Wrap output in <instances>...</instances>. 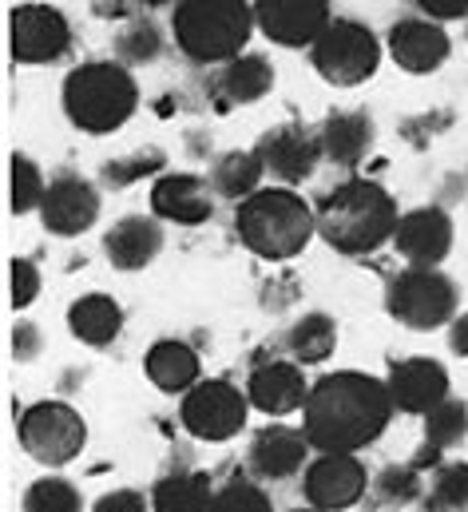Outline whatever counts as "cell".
I'll return each mask as SVG.
<instances>
[{
  "mask_svg": "<svg viewBox=\"0 0 468 512\" xmlns=\"http://www.w3.org/2000/svg\"><path fill=\"white\" fill-rule=\"evenodd\" d=\"M72 48V24L52 4L12 8V60L16 64H56Z\"/></svg>",
  "mask_w": 468,
  "mask_h": 512,
  "instance_id": "8fae6325",
  "label": "cell"
},
{
  "mask_svg": "<svg viewBox=\"0 0 468 512\" xmlns=\"http://www.w3.org/2000/svg\"><path fill=\"white\" fill-rule=\"evenodd\" d=\"M314 72L334 88L365 84L381 64V40L361 20H330V28L310 48Z\"/></svg>",
  "mask_w": 468,
  "mask_h": 512,
  "instance_id": "ba28073f",
  "label": "cell"
},
{
  "mask_svg": "<svg viewBox=\"0 0 468 512\" xmlns=\"http://www.w3.org/2000/svg\"><path fill=\"white\" fill-rule=\"evenodd\" d=\"M417 8L429 20H461V16H468V0H417Z\"/></svg>",
  "mask_w": 468,
  "mask_h": 512,
  "instance_id": "ab89813d",
  "label": "cell"
},
{
  "mask_svg": "<svg viewBox=\"0 0 468 512\" xmlns=\"http://www.w3.org/2000/svg\"><path fill=\"white\" fill-rule=\"evenodd\" d=\"M310 437L306 429H294V425H266L250 437V449H246V469L258 477V481H290L294 473H302L310 461Z\"/></svg>",
  "mask_w": 468,
  "mask_h": 512,
  "instance_id": "2e32d148",
  "label": "cell"
},
{
  "mask_svg": "<svg viewBox=\"0 0 468 512\" xmlns=\"http://www.w3.org/2000/svg\"><path fill=\"white\" fill-rule=\"evenodd\" d=\"M369 493L381 509H405L413 501L425 497V481H421V469L409 461V465H385L373 481H369Z\"/></svg>",
  "mask_w": 468,
  "mask_h": 512,
  "instance_id": "f1b7e54d",
  "label": "cell"
},
{
  "mask_svg": "<svg viewBox=\"0 0 468 512\" xmlns=\"http://www.w3.org/2000/svg\"><path fill=\"white\" fill-rule=\"evenodd\" d=\"M294 512H318V509H310V505H306V509H294Z\"/></svg>",
  "mask_w": 468,
  "mask_h": 512,
  "instance_id": "ee69618b",
  "label": "cell"
},
{
  "mask_svg": "<svg viewBox=\"0 0 468 512\" xmlns=\"http://www.w3.org/2000/svg\"><path fill=\"white\" fill-rule=\"evenodd\" d=\"M425 512H465L468 509V465L465 461H453V465H441L433 485L425 489Z\"/></svg>",
  "mask_w": 468,
  "mask_h": 512,
  "instance_id": "1f68e13d",
  "label": "cell"
},
{
  "mask_svg": "<svg viewBox=\"0 0 468 512\" xmlns=\"http://www.w3.org/2000/svg\"><path fill=\"white\" fill-rule=\"evenodd\" d=\"M389 56L397 68L413 72V76H425V72H437L449 52H453V40L449 32L441 28V20H429V16H409V20H397L389 28V40H385Z\"/></svg>",
  "mask_w": 468,
  "mask_h": 512,
  "instance_id": "e0dca14e",
  "label": "cell"
},
{
  "mask_svg": "<svg viewBox=\"0 0 468 512\" xmlns=\"http://www.w3.org/2000/svg\"><path fill=\"white\" fill-rule=\"evenodd\" d=\"M143 8H171V4H179V0H139Z\"/></svg>",
  "mask_w": 468,
  "mask_h": 512,
  "instance_id": "7bdbcfd3",
  "label": "cell"
},
{
  "mask_svg": "<svg viewBox=\"0 0 468 512\" xmlns=\"http://www.w3.org/2000/svg\"><path fill=\"white\" fill-rule=\"evenodd\" d=\"M246 413H250V397L223 378H211V382L203 378L195 389L183 393V405H179L183 429L207 445H223L238 437L246 429Z\"/></svg>",
  "mask_w": 468,
  "mask_h": 512,
  "instance_id": "9c48e42d",
  "label": "cell"
},
{
  "mask_svg": "<svg viewBox=\"0 0 468 512\" xmlns=\"http://www.w3.org/2000/svg\"><path fill=\"white\" fill-rule=\"evenodd\" d=\"M373 120L369 112H330L326 124L318 128V139H322V155L338 167H357L369 147H373Z\"/></svg>",
  "mask_w": 468,
  "mask_h": 512,
  "instance_id": "603a6c76",
  "label": "cell"
},
{
  "mask_svg": "<svg viewBox=\"0 0 468 512\" xmlns=\"http://www.w3.org/2000/svg\"><path fill=\"white\" fill-rule=\"evenodd\" d=\"M171 32L191 64H231L254 32V4L246 0H179Z\"/></svg>",
  "mask_w": 468,
  "mask_h": 512,
  "instance_id": "5b68a950",
  "label": "cell"
},
{
  "mask_svg": "<svg viewBox=\"0 0 468 512\" xmlns=\"http://www.w3.org/2000/svg\"><path fill=\"white\" fill-rule=\"evenodd\" d=\"M234 235L266 262L298 258L318 235V211L294 187H262L234 203Z\"/></svg>",
  "mask_w": 468,
  "mask_h": 512,
  "instance_id": "3957f363",
  "label": "cell"
},
{
  "mask_svg": "<svg viewBox=\"0 0 468 512\" xmlns=\"http://www.w3.org/2000/svg\"><path fill=\"white\" fill-rule=\"evenodd\" d=\"M127 4H131V0H100V4H96V16H104V20H127V16H131Z\"/></svg>",
  "mask_w": 468,
  "mask_h": 512,
  "instance_id": "b9f144b4",
  "label": "cell"
},
{
  "mask_svg": "<svg viewBox=\"0 0 468 512\" xmlns=\"http://www.w3.org/2000/svg\"><path fill=\"white\" fill-rule=\"evenodd\" d=\"M163 167H167V155L159 147H139L131 155H119V159L104 163V183L123 191V187H131V183H139L147 175H159Z\"/></svg>",
  "mask_w": 468,
  "mask_h": 512,
  "instance_id": "e575fe53",
  "label": "cell"
},
{
  "mask_svg": "<svg viewBox=\"0 0 468 512\" xmlns=\"http://www.w3.org/2000/svg\"><path fill=\"white\" fill-rule=\"evenodd\" d=\"M163 219L155 215H127L104 235V255L116 270H143L163 251Z\"/></svg>",
  "mask_w": 468,
  "mask_h": 512,
  "instance_id": "44dd1931",
  "label": "cell"
},
{
  "mask_svg": "<svg viewBox=\"0 0 468 512\" xmlns=\"http://www.w3.org/2000/svg\"><path fill=\"white\" fill-rule=\"evenodd\" d=\"M258 159L266 167V175H274L282 187H294V183H306L318 163L326 159L322 155V139L318 131L302 128V124H282V128H270L258 139Z\"/></svg>",
  "mask_w": 468,
  "mask_h": 512,
  "instance_id": "5bb4252c",
  "label": "cell"
},
{
  "mask_svg": "<svg viewBox=\"0 0 468 512\" xmlns=\"http://www.w3.org/2000/svg\"><path fill=\"white\" fill-rule=\"evenodd\" d=\"M457 282L441 266H409L397 278H389L385 310L405 330H437L457 318Z\"/></svg>",
  "mask_w": 468,
  "mask_h": 512,
  "instance_id": "8992f818",
  "label": "cell"
},
{
  "mask_svg": "<svg viewBox=\"0 0 468 512\" xmlns=\"http://www.w3.org/2000/svg\"><path fill=\"white\" fill-rule=\"evenodd\" d=\"M425 445L445 453V449H457L468 437V405L457 397H445L441 405H433L425 417Z\"/></svg>",
  "mask_w": 468,
  "mask_h": 512,
  "instance_id": "f546056e",
  "label": "cell"
},
{
  "mask_svg": "<svg viewBox=\"0 0 468 512\" xmlns=\"http://www.w3.org/2000/svg\"><path fill=\"white\" fill-rule=\"evenodd\" d=\"M147 505L151 497H143L139 489H112L92 505V512H147Z\"/></svg>",
  "mask_w": 468,
  "mask_h": 512,
  "instance_id": "74e56055",
  "label": "cell"
},
{
  "mask_svg": "<svg viewBox=\"0 0 468 512\" xmlns=\"http://www.w3.org/2000/svg\"><path fill=\"white\" fill-rule=\"evenodd\" d=\"M449 346H453L457 358H468V310L449 322Z\"/></svg>",
  "mask_w": 468,
  "mask_h": 512,
  "instance_id": "60d3db41",
  "label": "cell"
},
{
  "mask_svg": "<svg viewBox=\"0 0 468 512\" xmlns=\"http://www.w3.org/2000/svg\"><path fill=\"white\" fill-rule=\"evenodd\" d=\"M68 330H72L76 342L104 350V346L116 342L119 330H123V306L112 294H100V290L84 294V298H76L68 306Z\"/></svg>",
  "mask_w": 468,
  "mask_h": 512,
  "instance_id": "cb8c5ba5",
  "label": "cell"
},
{
  "mask_svg": "<svg viewBox=\"0 0 468 512\" xmlns=\"http://www.w3.org/2000/svg\"><path fill=\"white\" fill-rule=\"evenodd\" d=\"M16 437H20V449L32 461H40L48 469H60V465H72L84 453L88 421L68 401H36L20 413Z\"/></svg>",
  "mask_w": 468,
  "mask_h": 512,
  "instance_id": "52a82bcc",
  "label": "cell"
},
{
  "mask_svg": "<svg viewBox=\"0 0 468 512\" xmlns=\"http://www.w3.org/2000/svg\"><path fill=\"white\" fill-rule=\"evenodd\" d=\"M246 397H250V405L258 413L286 417V413L306 409L310 385H306V374H302L298 362H262L246 378Z\"/></svg>",
  "mask_w": 468,
  "mask_h": 512,
  "instance_id": "ffe728a7",
  "label": "cell"
},
{
  "mask_svg": "<svg viewBox=\"0 0 468 512\" xmlns=\"http://www.w3.org/2000/svg\"><path fill=\"white\" fill-rule=\"evenodd\" d=\"M159 52H163V32L151 16L131 20L116 36L119 64H151V60H159Z\"/></svg>",
  "mask_w": 468,
  "mask_h": 512,
  "instance_id": "d6a6232c",
  "label": "cell"
},
{
  "mask_svg": "<svg viewBox=\"0 0 468 512\" xmlns=\"http://www.w3.org/2000/svg\"><path fill=\"white\" fill-rule=\"evenodd\" d=\"M330 20V0H254L258 32L282 48H314Z\"/></svg>",
  "mask_w": 468,
  "mask_h": 512,
  "instance_id": "4fadbf2b",
  "label": "cell"
},
{
  "mask_svg": "<svg viewBox=\"0 0 468 512\" xmlns=\"http://www.w3.org/2000/svg\"><path fill=\"white\" fill-rule=\"evenodd\" d=\"M385 385H389L397 413L425 417L433 405H441L449 397V370L433 358H405V362H393Z\"/></svg>",
  "mask_w": 468,
  "mask_h": 512,
  "instance_id": "d6986e66",
  "label": "cell"
},
{
  "mask_svg": "<svg viewBox=\"0 0 468 512\" xmlns=\"http://www.w3.org/2000/svg\"><path fill=\"white\" fill-rule=\"evenodd\" d=\"M274 88V64L258 52H242L234 56L231 64H223V76H219V92L227 104H254L262 96H270Z\"/></svg>",
  "mask_w": 468,
  "mask_h": 512,
  "instance_id": "484cf974",
  "label": "cell"
},
{
  "mask_svg": "<svg viewBox=\"0 0 468 512\" xmlns=\"http://www.w3.org/2000/svg\"><path fill=\"white\" fill-rule=\"evenodd\" d=\"M334 350H338V322H334L330 314H322V310L302 314V318L286 330V354H290V362H298V366H318V362H326Z\"/></svg>",
  "mask_w": 468,
  "mask_h": 512,
  "instance_id": "d4e9b609",
  "label": "cell"
},
{
  "mask_svg": "<svg viewBox=\"0 0 468 512\" xmlns=\"http://www.w3.org/2000/svg\"><path fill=\"white\" fill-rule=\"evenodd\" d=\"M143 374H147V382L155 385L159 393H187V389H195V385L203 382L199 378L203 374V362H199V354L187 342L159 338L147 350V358H143Z\"/></svg>",
  "mask_w": 468,
  "mask_h": 512,
  "instance_id": "7402d4cb",
  "label": "cell"
},
{
  "mask_svg": "<svg viewBox=\"0 0 468 512\" xmlns=\"http://www.w3.org/2000/svg\"><path fill=\"white\" fill-rule=\"evenodd\" d=\"M139 108V84L119 60H92L64 80V116L88 135H112Z\"/></svg>",
  "mask_w": 468,
  "mask_h": 512,
  "instance_id": "277c9868",
  "label": "cell"
},
{
  "mask_svg": "<svg viewBox=\"0 0 468 512\" xmlns=\"http://www.w3.org/2000/svg\"><path fill=\"white\" fill-rule=\"evenodd\" d=\"M369 493V469L357 453H318L302 469V497L318 512H346Z\"/></svg>",
  "mask_w": 468,
  "mask_h": 512,
  "instance_id": "30bf717a",
  "label": "cell"
},
{
  "mask_svg": "<svg viewBox=\"0 0 468 512\" xmlns=\"http://www.w3.org/2000/svg\"><path fill=\"white\" fill-rule=\"evenodd\" d=\"M12 310H28L40 294V266L32 258H12Z\"/></svg>",
  "mask_w": 468,
  "mask_h": 512,
  "instance_id": "8d00e7d4",
  "label": "cell"
},
{
  "mask_svg": "<svg viewBox=\"0 0 468 512\" xmlns=\"http://www.w3.org/2000/svg\"><path fill=\"white\" fill-rule=\"evenodd\" d=\"M393 247L409 266H441L453 251V219L441 207L405 211L393 235Z\"/></svg>",
  "mask_w": 468,
  "mask_h": 512,
  "instance_id": "ac0fdd59",
  "label": "cell"
},
{
  "mask_svg": "<svg viewBox=\"0 0 468 512\" xmlns=\"http://www.w3.org/2000/svg\"><path fill=\"white\" fill-rule=\"evenodd\" d=\"M96 219H100V191L84 175L60 171L48 179V195L40 203L44 231H52L60 239H76L88 227H96Z\"/></svg>",
  "mask_w": 468,
  "mask_h": 512,
  "instance_id": "7c38bea8",
  "label": "cell"
},
{
  "mask_svg": "<svg viewBox=\"0 0 468 512\" xmlns=\"http://www.w3.org/2000/svg\"><path fill=\"white\" fill-rule=\"evenodd\" d=\"M44 195H48L44 171L36 167V159H28V155L16 151V155H12V215H32V211H40Z\"/></svg>",
  "mask_w": 468,
  "mask_h": 512,
  "instance_id": "836d02e7",
  "label": "cell"
},
{
  "mask_svg": "<svg viewBox=\"0 0 468 512\" xmlns=\"http://www.w3.org/2000/svg\"><path fill=\"white\" fill-rule=\"evenodd\" d=\"M20 509L24 512H84V497H80V489H76L72 481L48 473V477H40V481H32V485L24 489Z\"/></svg>",
  "mask_w": 468,
  "mask_h": 512,
  "instance_id": "4dcf8cb0",
  "label": "cell"
},
{
  "mask_svg": "<svg viewBox=\"0 0 468 512\" xmlns=\"http://www.w3.org/2000/svg\"><path fill=\"white\" fill-rule=\"evenodd\" d=\"M262 175H266V167H262L258 151H227V155H219L215 167H211V187H215L219 199L242 203V199H250L254 191H262V187H258Z\"/></svg>",
  "mask_w": 468,
  "mask_h": 512,
  "instance_id": "83f0119b",
  "label": "cell"
},
{
  "mask_svg": "<svg viewBox=\"0 0 468 512\" xmlns=\"http://www.w3.org/2000/svg\"><path fill=\"white\" fill-rule=\"evenodd\" d=\"M389 385L361 370H338L310 385L302 429L318 453H361L393 421Z\"/></svg>",
  "mask_w": 468,
  "mask_h": 512,
  "instance_id": "6da1fadb",
  "label": "cell"
},
{
  "mask_svg": "<svg viewBox=\"0 0 468 512\" xmlns=\"http://www.w3.org/2000/svg\"><path fill=\"white\" fill-rule=\"evenodd\" d=\"M215 489L203 473H167L151 485V512H211Z\"/></svg>",
  "mask_w": 468,
  "mask_h": 512,
  "instance_id": "4316f807",
  "label": "cell"
},
{
  "mask_svg": "<svg viewBox=\"0 0 468 512\" xmlns=\"http://www.w3.org/2000/svg\"><path fill=\"white\" fill-rule=\"evenodd\" d=\"M211 512H274V505H270L262 485H254L246 477H234L223 489H215Z\"/></svg>",
  "mask_w": 468,
  "mask_h": 512,
  "instance_id": "d590c367",
  "label": "cell"
},
{
  "mask_svg": "<svg viewBox=\"0 0 468 512\" xmlns=\"http://www.w3.org/2000/svg\"><path fill=\"white\" fill-rule=\"evenodd\" d=\"M318 235L338 255H373L393 243L401 211L393 195L373 179H346L318 199Z\"/></svg>",
  "mask_w": 468,
  "mask_h": 512,
  "instance_id": "7a4b0ae2",
  "label": "cell"
},
{
  "mask_svg": "<svg viewBox=\"0 0 468 512\" xmlns=\"http://www.w3.org/2000/svg\"><path fill=\"white\" fill-rule=\"evenodd\" d=\"M12 354H16L20 362H32V358L40 354V330H36L32 322H20V326L12 330Z\"/></svg>",
  "mask_w": 468,
  "mask_h": 512,
  "instance_id": "f35d334b",
  "label": "cell"
},
{
  "mask_svg": "<svg viewBox=\"0 0 468 512\" xmlns=\"http://www.w3.org/2000/svg\"><path fill=\"white\" fill-rule=\"evenodd\" d=\"M151 215L163 223L179 227H203L215 215V187L211 179L187 175V171H167L151 183Z\"/></svg>",
  "mask_w": 468,
  "mask_h": 512,
  "instance_id": "9a60e30c",
  "label": "cell"
}]
</instances>
